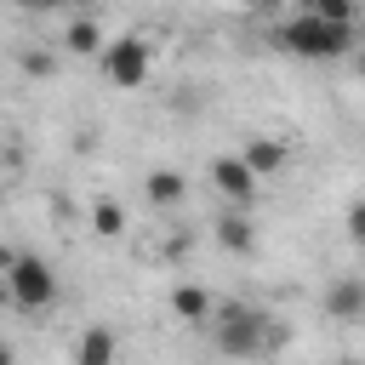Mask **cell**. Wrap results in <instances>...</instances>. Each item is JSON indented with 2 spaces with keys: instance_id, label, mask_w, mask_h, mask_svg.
<instances>
[{
  "instance_id": "obj_1",
  "label": "cell",
  "mask_w": 365,
  "mask_h": 365,
  "mask_svg": "<svg viewBox=\"0 0 365 365\" xmlns=\"http://www.w3.org/2000/svg\"><path fill=\"white\" fill-rule=\"evenodd\" d=\"M274 46L302 57V63H336V57H354V23H331L319 11H297L291 23L274 29Z\"/></svg>"
},
{
  "instance_id": "obj_2",
  "label": "cell",
  "mask_w": 365,
  "mask_h": 365,
  "mask_svg": "<svg viewBox=\"0 0 365 365\" xmlns=\"http://www.w3.org/2000/svg\"><path fill=\"white\" fill-rule=\"evenodd\" d=\"M0 274H6V297L23 314H40L57 302V268L46 257H23V251H0Z\"/></svg>"
},
{
  "instance_id": "obj_3",
  "label": "cell",
  "mask_w": 365,
  "mask_h": 365,
  "mask_svg": "<svg viewBox=\"0 0 365 365\" xmlns=\"http://www.w3.org/2000/svg\"><path fill=\"white\" fill-rule=\"evenodd\" d=\"M211 325H217V348L222 354H268L279 342V331L268 325V314L251 308V302H222Z\"/></svg>"
},
{
  "instance_id": "obj_4",
  "label": "cell",
  "mask_w": 365,
  "mask_h": 365,
  "mask_svg": "<svg viewBox=\"0 0 365 365\" xmlns=\"http://www.w3.org/2000/svg\"><path fill=\"white\" fill-rule=\"evenodd\" d=\"M148 68H154V46H148L143 34H120V40L103 46V80H108V86L137 91V86L148 80Z\"/></svg>"
},
{
  "instance_id": "obj_5",
  "label": "cell",
  "mask_w": 365,
  "mask_h": 365,
  "mask_svg": "<svg viewBox=\"0 0 365 365\" xmlns=\"http://www.w3.org/2000/svg\"><path fill=\"white\" fill-rule=\"evenodd\" d=\"M257 182H262V177H257V165H251L245 154H217V160H211V188H217L228 205H245V200L257 194Z\"/></svg>"
},
{
  "instance_id": "obj_6",
  "label": "cell",
  "mask_w": 365,
  "mask_h": 365,
  "mask_svg": "<svg viewBox=\"0 0 365 365\" xmlns=\"http://www.w3.org/2000/svg\"><path fill=\"white\" fill-rule=\"evenodd\" d=\"M319 308H325V319H336V325H359V319H365V274H336V279L319 291Z\"/></svg>"
},
{
  "instance_id": "obj_7",
  "label": "cell",
  "mask_w": 365,
  "mask_h": 365,
  "mask_svg": "<svg viewBox=\"0 0 365 365\" xmlns=\"http://www.w3.org/2000/svg\"><path fill=\"white\" fill-rule=\"evenodd\" d=\"M103 46H108V34H103L97 11H74V23L63 29V51L68 57H103Z\"/></svg>"
},
{
  "instance_id": "obj_8",
  "label": "cell",
  "mask_w": 365,
  "mask_h": 365,
  "mask_svg": "<svg viewBox=\"0 0 365 365\" xmlns=\"http://www.w3.org/2000/svg\"><path fill=\"white\" fill-rule=\"evenodd\" d=\"M143 194H148V205L171 211V205H182V200H188V177H182V171H171V165H154V171L143 177Z\"/></svg>"
},
{
  "instance_id": "obj_9",
  "label": "cell",
  "mask_w": 365,
  "mask_h": 365,
  "mask_svg": "<svg viewBox=\"0 0 365 365\" xmlns=\"http://www.w3.org/2000/svg\"><path fill=\"white\" fill-rule=\"evenodd\" d=\"M211 234H217V245L234 251V257H245V251L257 245V228H251V217H240V211H222V217L211 222Z\"/></svg>"
},
{
  "instance_id": "obj_10",
  "label": "cell",
  "mask_w": 365,
  "mask_h": 365,
  "mask_svg": "<svg viewBox=\"0 0 365 365\" xmlns=\"http://www.w3.org/2000/svg\"><path fill=\"white\" fill-rule=\"evenodd\" d=\"M240 154L257 165V177H279V171H285V160H291L279 137H245V148H240Z\"/></svg>"
},
{
  "instance_id": "obj_11",
  "label": "cell",
  "mask_w": 365,
  "mask_h": 365,
  "mask_svg": "<svg viewBox=\"0 0 365 365\" xmlns=\"http://www.w3.org/2000/svg\"><path fill=\"white\" fill-rule=\"evenodd\" d=\"M171 314L188 319V325H205V319H211V297H205L200 285H177V291H171Z\"/></svg>"
},
{
  "instance_id": "obj_12",
  "label": "cell",
  "mask_w": 365,
  "mask_h": 365,
  "mask_svg": "<svg viewBox=\"0 0 365 365\" xmlns=\"http://www.w3.org/2000/svg\"><path fill=\"white\" fill-rule=\"evenodd\" d=\"M91 234H97V240H120V234H125V205L97 200V205H91Z\"/></svg>"
},
{
  "instance_id": "obj_13",
  "label": "cell",
  "mask_w": 365,
  "mask_h": 365,
  "mask_svg": "<svg viewBox=\"0 0 365 365\" xmlns=\"http://www.w3.org/2000/svg\"><path fill=\"white\" fill-rule=\"evenodd\" d=\"M74 359H80V365H108V359H114V336H108V331H86L80 348H74Z\"/></svg>"
},
{
  "instance_id": "obj_14",
  "label": "cell",
  "mask_w": 365,
  "mask_h": 365,
  "mask_svg": "<svg viewBox=\"0 0 365 365\" xmlns=\"http://www.w3.org/2000/svg\"><path fill=\"white\" fill-rule=\"evenodd\" d=\"M302 11H319L331 23H354L359 17V0H302Z\"/></svg>"
},
{
  "instance_id": "obj_15",
  "label": "cell",
  "mask_w": 365,
  "mask_h": 365,
  "mask_svg": "<svg viewBox=\"0 0 365 365\" xmlns=\"http://www.w3.org/2000/svg\"><path fill=\"white\" fill-rule=\"evenodd\" d=\"M23 74L51 80V74H57V57H51V51H23Z\"/></svg>"
},
{
  "instance_id": "obj_16",
  "label": "cell",
  "mask_w": 365,
  "mask_h": 365,
  "mask_svg": "<svg viewBox=\"0 0 365 365\" xmlns=\"http://www.w3.org/2000/svg\"><path fill=\"white\" fill-rule=\"evenodd\" d=\"M348 240H354V245H365V200H354V205H348Z\"/></svg>"
},
{
  "instance_id": "obj_17",
  "label": "cell",
  "mask_w": 365,
  "mask_h": 365,
  "mask_svg": "<svg viewBox=\"0 0 365 365\" xmlns=\"http://www.w3.org/2000/svg\"><path fill=\"white\" fill-rule=\"evenodd\" d=\"M17 11H57V6H68V0H11Z\"/></svg>"
},
{
  "instance_id": "obj_18",
  "label": "cell",
  "mask_w": 365,
  "mask_h": 365,
  "mask_svg": "<svg viewBox=\"0 0 365 365\" xmlns=\"http://www.w3.org/2000/svg\"><path fill=\"white\" fill-rule=\"evenodd\" d=\"M354 74L365 80V46H354Z\"/></svg>"
},
{
  "instance_id": "obj_19",
  "label": "cell",
  "mask_w": 365,
  "mask_h": 365,
  "mask_svg": "<svg viewBox=\"0 0 365 365\" xmlns=\"http://www.w3.org/2000/svg\"><path fill=\"white\" fill-rule=\"evenodd\" d=\"M228 6H245V11H262V6H274V0H228Z\"/></svg>"
},
{
  "instance_id": "obj_20",
  "label": "cell",
  "mask_w": 365,
  "mask_h": 365,
  "mask_svg": "<svg viewBox=\"0 0 365 365\" xmlns=\"http://www.w3.org/2000/svg\"><path fill=\"white\" fill-rule=\"evenodd\" d=\"M68 6H74V11H97L103 0H68Z\"/></svg>"
},
{
  "instance_id": "obj_21",
  "label": "cell",
  "mask_w": 365,
  "mask_h": 365,
  "mask_svg": "<svg viewBox=\"0 0 365 365\" xmlns=\"http://www.w3.org/2000/svg\"><path fill=\"white\" fill-rule=\"evenodd\" d=\"M359 11H365V0H359Z\"/></svg>"
}]
</instances>
